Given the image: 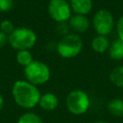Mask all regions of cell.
Masks as SVG:
<instances>
[{"label":"cell","instance_id":"obj_1","mask_svg":"<svg viewBox=\"0 0 123 123\" xmlns=\"http://www.w3.org/2000/svg\"><path fill=\"white\" fill-rule=\"evenodd\" d=\"M12 94L14 102L23 109L35 108L41 96L37 86L25 80H18L13 84Z\"/></svg>","mask_w":123,"mask_h":123},{"label":"cell","instance_id":"obj_2","mask_svg":"<svg viewBox=\"0 0 123 123\" xmlns=\"http://www.w3.org/2000/svg\"><path fill=\"white\" fill-rule=\"evenodd\" d=\"M37 41L36 33L26 27H20L13 30L12 34L9 35L8 43L17 51L29 50L32 48Z\"/></svg>","mask_w":123,"mask_h":123},{"label":"cell","instance_id":"obj_3","mask_svg":"<svg viewBox=\"0 0 123 123\" xmlns=\"http://www.w3.org/2000/svg\"><path fill=\"white\" fill-rule=\"evenodd\" d=\"M83 49V40L76 34L62 36L57 44L58 54L64 59H71L80 54Z\"/></svg>","mask_w":123,"mask_h":123},{"label":"cell","instance_id":"obj_4","mask_svg":"<svg viewBox=\"0 0 123 123\" xmlns=\"http://www.w3.org/2000/svg\"><path fill=\"white\" fill-rule=\"evenodd\" d=\"M24 76L29 83L39 86L47 83L50 79L51 72L48 65L39 61H33L24 67Z\"/></svg>","mask_w":123,"mask_h":123},{"label":"cell","instance_id":"obj_5","mask_svg":"<svg viewBox=\"0 0 123 123\" xmlns=\"http://www.w3.org/2000/svg\"><path fill=\"white\" fill-rule=\"evenodd\" d=\"M65 105L70 113L74 115H81L88 110L90 106V99L87 93L84 90L74 89L67 94Z\"/></svg>","mask_w":123,"mask_h":123},{"label":"cell","instance_id":"obj_6","mask_svg":"<svg viewBox=\"0 0 123 123\" xmlns=\"http://www.w3.org/2000/svg\"><path fill=\"white\" fill-rule=\"evenodd\" d=\"M92 25L97 35H110L114 28V18L111 12L105 9L97 11L92 19Z\"/></svg>","mask_w":123,"mask_h":123},{"label":"cell","instance_id":"obj_7","mask_svg":"<svg viewBox=\"0 0 123 123\" xmlns=\"http://www.w3.org/2000/svg\"><path fill=\"white\" fill-rule=\"evenodd\" d=\"M47 10L51 18L58 23L68 22L72 15V10L67 0H50Z\"/></svg>","mask_w":123,"mask_h":123},{"label":"cell","instance_id":"obj_8","mask_svg":"<svg viewBox=\"0 0 123 123\" xmlns=\"http://www.w3.org/2000/svg\"><path fill=\"white\" fill-rule=\"evenodd\" d=\"M69 27L75 31L76 33H84L88 30L89 28V20L86 15L82 14H74L68 20Z\"/></svg>","mask_w":123,"mask_h":123},{"label":"cell","instance_id":"obj_9","mask_svg":"<svg viewBox=\"0 0 123 123\" xmlns=\"http://www.w3.org/2000/svg\"><path fill=\"white\" fill-rule=\"evenodd\" d=\"M69 5L75 14L86 15L92 10V0H69Z\"/></svg>","mask_w":123,"mask_h":123},{"label":"cell","instance_id":"obj_10","mask_svg":"<svg viewBox=\"0 0 123 123\" xmlns=\"http://www.w3.org/2000/svg\"><path fill=\"white\" fill-rule=\"evenodd\" d=\"M38 105L44 111H54L59 105V99L56 94L52 92H46L40 96Z\"/></svg>","mask_w":123,"mask_h":123},{"label":"cell","instance_id":"obj_11","mask_svg":"<svg viewBox=\"0 0 123 123\" xmlns=\"http://www.w3.org/2000/svg\"><path fill=\"white\" fill-rule=\"evenodd\" d=\"M110 45H111V43H110V40L107 37V36L97 35L91 40V47H92L93 51H95L96 53H99V54H103V53L107 52L110 48Z\"/></svg>","mask_w":123,"mask_h":123},{"label":"cell","instance_id":"obj_12","mask_svg":"<svg viewBox=\"0 0 123 123\" xmlns=\"http://www.w3.org/2000/svg\"><path fill=\"white\" fill-rule=\"evenodd\" d=\"M110 58L113 61H121L123 60V42L120 39L113 40L109 48Z\"/></svg>","mask_w":123,"mask_h":123},{"label":"cell","instance_id":"obj_13","mask_svg":"<svg viewBox=\"0 0 123 123\" xmlns=\"http://www.w3.org/2000/svg\"><path fill=\"white\" fill-rule=\"evenodd\" d=\"M109 112L116 117L123 116V100L120 98H114L108 104Z\"/></svg>","mask_w":123,"mask_h":123},{"label":"cell","instance_id":"obj_14","mask_svg":"<svg viewBox=\"0 0 123 123\" xmlns=\"http://www.w3.org/2000/svg\"><path fill=\"white\" fill-rule=\"evenodd\" d=\"M111 82L117 87L123 88V65L114 67L110 73Z\"/></svg>","mask_w":123,"mask_h":123},{"label":"cell","instance_id":"obj_15","mask_svg":"<svg viewBox=\"0 0 123 123\" xmlns=\"http://www.w3.org/2000/svg\"><path fill=\"white\" fill-rule=\"evenodd\" d=\"M33 55L29 50H20L17 51L16 53V62L22 65V66H27L33 62Z\"/></svg>","mask_w":123,"mask_h":123},{"label":"cell","instance_id":"obj_16","mask_svg":"<svg viewBox=\"0 0 123 123\" xmlns=\"http://www.w3.org/2000/svg\"><path fill=\"white\" fill-rule=\"evenodd\" d=\"M17 123H43L39 115L35 112H25L19 116Z\"/></svg>","mask_w":123,"mask_h":123},{"label":"cell","instance_id":"obj_17","mask_svg":"<svg viewBox=\"0 0 123 123\" xmlns=\"http://www.w3.org/2000/svg\"><path fill=\"white\" fill-rule=\"evenodd\" d=\"M14 29H15L14 28V25H13V23L11 20L6 19V20L1 21V23H0V30L2 32H4L5 34H7L8 36L10 34H12Z\"/></svg>","mask_w":123,"mask_h":123},{"label":"cell","instance_id":"obj_18","mask_svg":"<svg viewBox=\"0 0 123 123\" xmlns=\"http://www.w3.org/2000/svg\"><path fill=\"white\" fill-rule=\"evenodd\" d=\"M13 7V0H0V11L9 12Z\"/></svg>","mask_w":123,"mask_h":123},{"label":"cell","instance_id":"obj_19","mask_svg":"<svg viewBox=\"0 0 123 123\" xmlns=\"http://www.w3.org/2000/svg\"><path fill=\"white\" fill-rule=\"evenodd\" d=\"M116 32L118 35V39L123 42V16H121L116 23Z\"/></svg>","mask_w":123,"mask_h":123},{"label":"cell","instance_id":"obj_20","mask_svg":"<svg viewBox=\"0 0 123 123\" xmlns=\"http://www.w3.org/2000/svg\"><path fill=\"white\" fill-rule=\"evenodd\" d=\"M8 40H9V36L0 30V48L6 45L8 43Z\"/></svg>","mask_w":123,"mask_h":123},{"label":"cell","instance_id":"obj_21","mask_svg":"<svg viewBox=\"0 0 123 123\" xmlns=\"http://www.w3.org/2000/svg\"><path fill=\"white\" fill-rule=\"evenodd\" d=\"M3 107H4V98H3L2 94L0 93V111L3 109Z\"/></svg>","mask_w":123,"mask_h":123},{"label":"cell","instance_id":"obj_22","mask_svg":"<svg viewBox=\"0 0 123 123\" xmlns=\"http://www.w3.org/2000/svg\"><path fill=\"white\" fill-rule=\"evenodd\" d=\"M95 123H107V122H104V121H97V122H95Z\"/></svg>","mask_w":123,"mask_h":123}]
</instances>
